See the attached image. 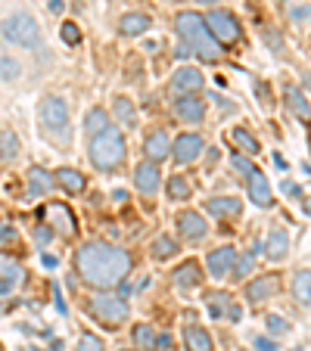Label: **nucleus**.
Masks as SVG:
<instances>
[{
    "mask_svg": "<svg viewBox=\"0 0 311 351\" xmlns=\"http://www.w3.org/2000/svg\"><path fill=\"white\" fill-rule=\"evenodd\" d=\"M75 265H78V274L87 286L109 289V286L122 283V280L128 277V271H131V255L113 243L91 239V243H84L78 249Z\"/></svg>",
    "mask_w": 311,
    "mask_h": 351,
    "instance_id": "1",
    "label": "nucleus"
},
{
    "mask_svg": "<svg viewBox=\"0 0 311 351\" xmlns=\"http://www.w3.org/2000/svg\"><path fill=\"white\" fill-rule=\"evenodd\" d=\"M174 28H178L181 40H184V44L190 47L196 56H203V60H209V62H215L221 56V47L215 44V38L209 34L205 19L199 13H190V10L178 13V16H174Z\"/></svg>",
    "mask_w": 311,
    "mask_h": 351,
    "instance_id": "2",
    "label": "nucleus"
},
{
    "mask_svg": "<svg viewBox=\"0 0 311 351\" xmlns=\"http://www.w3.org/2000/svg\"><path fill=\"white\" fill-rule=\"evenodd\" d=\"M91 162L100 171H113L115 165L125 162V137L119 128H106L103 134L91 137Z\"/></svg>",
    "mask_w": 311,
    "mask_h": 351,
    "instance_id": "3",
    "label": "nucleus"
},
{
    "mask_svg": "<svg viewBox=\"0 0 311 351\" xmlns=\"http://www.w3.org/2000/svg\"><path fill=\"white\" fill-rule=\"evenodd\" d=\"M0 34H3L10 44H19V47H34L41 40L38 22H34V16H28V13H13L10 19H3Z\"/></svg>",
    "mask_w": 311,
    "mask_h": 351,
    "instance_id": "4",
    "label": "nucleus"
},
{
    "mask_svg": "<svg viewBox=\"0 0 311 351\" xmlns=\"http://www.w3.org/2000/svg\"><path fill=\"white\" fill-rule=\"evenodd\" d=\"M205 28H209V34L215 38V44H237L240 34H243V28H240V22L233 19L227 10H215V13L205 16Z\"/></svg>",
    "mask_w": 311,
    "mask_h": 351,
    "instance_id": "5",
    "label": "nucleus"
},
{
    "mask_svg": "<svg viewBox=\"0 0 311 351\" xmlns=\"http://www.w3.org/2000/svg\"><path fill=\"white\" fill-rule=\"evenodd\" d=\"M91 311L93 317L106 320V324H122L128 317V302L115 292H100V295L91 298Z\"/></svg>",
    "mask_w": 311,
    "mask_h": 351,
    "instance_id": "6",
    "label": "nucleus"
},
{
    "mask_svg": "<svg viewBox=\"0 0 311 351\" xmlns=\"http://www.w3.org/2000/svg\"><path fill=\"white\" fill-rule=\"evenodd\" d=\"M41 121H44L47 131H54V134H60V137H66L69 106L62 103L60 97H47L44 103H41Z\"/></svg>",
    "mask_w": 311,
    "mask_h": 351,
    "instance_id": "7",
    "label": "nucleus"
},
{
    "mask_svg": "<svg viewBox=\"0 0 311 351\" xmlns=\"http://www.w3.org/2000/svg\"><path fill=\"white\" fill-rule=\"evenodd\" d=\"M47 218H50V227H60L62 237H72V233L78 230V221L69 212L66 202H50V206H47Z\"/></svg>",
    "mask_w": 311,
    "mask_h": 351,
    "instance_id": "8",
    "label": "nucleus"
},
{
    "mask_svg": "<svg viewBox=\"0 0 311 351\" xmlns=\"http://www.w3.org/2000/svg\"><path fill=\"white\" fill-rule=\"evenodd\" d=\"M233 265H237V249L233 245H221V249L209 252V271H212V277L233 274Z\"/></svg>",
    "mask_w": 311,
    "mask_h": 351,
    "instance_id": "9",
    "label": "nucleus"
},
{
    "mask_svg": "<svg viewBox=\"0 0 311 351\" xmlns=\"http://www.w3.org/2000/svg\"><path fill=\"white\" fill-rule=\"evenodd\" d=\"M277 289H280L277 274H262V277H255L246 286V298H249V302H265V298H271Z\"/></svg>",
    "mask_w": 311,
    "mask_h": 351,
    "instance_id": "10",
    "label": "nucleus"
},
{
    "mask_svg": "<svg viewBox=\"0 0 311 351\" xmlns=\"http://www.w3.org/2000/svg\"><path fill=\"white\" fill-rule=\"evenodd\" d=\"M134 184H137V190L143 193V196H152V193L159 190V165L156 162H140L137 171H134Z\"/></svg>",
    "mask_w": 311,
    "mask_h": 351,
    "instance_id": "11",
    "label": "nucleus"
},
{
    "mask_svg": "<svg viewBox=\"0 0 311 351\" xmlns=\"http://www.w3.org/2000/svg\"><path fill=\"white\" fill-rule=\"evenodd\" d=\"M205 149V143H203V137L199 134H181L178 140H174V159L178 162H193L199 153Z\"/></svg>",
    "mask_w": 311,
    "mask_h": 351,
    "instance_id": "12",
    "label": "nucleus"
},
{
    "mask_svg": "<svg viewBox=\"0 0 311 351\" xmlns=\"http://www.w3.org/2000/svg\"><path fill=\"white\" fill-rule=\"evenodd\" d=\"M203 84H205V78H203L199 69L184 66V69H178V72L172 75V87L174 90H181V93H196V90H203Z\"/></svg>",
    "mask_w": 311,
    "mask_h": 351,
    "instance_id": "13",
    "label": "nucleus"
},
{
    "mask_svg": "<svg viewBox=\"0 0 311 351\" xmlns=\"http://www.w3.org/2000/svg\"><path fill=\"white\" fill-rule=\"evenodd\" d=\"M246 184H249V202H255V206H262V208L271 206V184H268L265 174L252 168V174H249Z\"/></svg>",
    "mask_w": 311,
    "mask_h": 351,
    "instance_id": "14",
    "label": "nucleus"
},
{
    "mask_svg": "<svg viewBox=\"0 0 311 351\" xmlns=\"http://www.w3.org/2000/svg\"><path fill=\"white\" fill-rule=\"evenodd\" d=\"M284 97H286V106H290V112L296 115L299 121H305V125H311V106H308V99H305V93L299 90L296 84H286Z\"/></svg>",
    "mask_w": 311,
    "mask_h": 351,
    "instance_id": "15",
    "label": "nucleus"
},
{
    "mask_svg": "<svg viewBox=\"0 0 311 351\" xmlns=\"http://www.w3.org/2000/svg\"><path fill=\"white\" fill-rule=\"evenodd\" d=\"M178 230H181V237H184V239H193V243H196V239L205 237V230H209V227H205V221L199 218L196 212H181L178 215Z\"/></svg>",
    "mask_w": 311,
    "mask_h": 351,
    "instance_id": "16",
    "label": "nucleus"
},
{
    "mask_svg": "<svg viewBox=\"0 0 311 351\" xmlns=\"http://www.w3.org/2000/svg\"><path fill=\"white\" fill-rule=\"evenodd\" d=\"M174 112H178V119H184V121H203L205 103L199 97H193V93H184V97L174 103Z\"/></svg>",
    "mask_w": 311,
    "mask_h": 351,
    "instance_id": "17",
    "label": "nucleus"
},
{
    "mask_svg": "<svg viewBox=\"0 0 311 351\" xmlns=\"http://www.w3.org/2000/svg\"><path fill=\"white\" fill-rule=\"evenodd\" d=\"M286 252H290V237H286L284 227H274L271 233H268V243H265V255L271 261H284Z\"/></svg>",
    "mask_w": 311,
    "mask_h": 351,
    "instance_id": "18",
    "label": "nucleus"
},
{
    "mask_svg": "<svg viewBox=\"0 0 311 351\" xmlns=\"http://www.w3.org/2000/svg\"><path fill=\"white\" fill-rule=\"evenodd\" d=\"M22 277V265L13 261L10 255H0V295H7Z\"/></svg>",
    "mask_w": 311,
    "mask_h": 351,
    "instance_id": "19",
    "label": "nucleus"
},
{
    "mask_svg": "<svg viewBox=\"0 0 311 351\" xmlns=\"http://www.w3.org/2000/svg\"><path fill=\"white\" fill-rule=\"evenodd\" d=\"M143 149H146V159H150V162H162L165 156H172V143H168V134H165V131L150 134V137H146V143H143Z\"/></svg>",
    "mask_w": 311,
    "mask_h": 351,
    "instance_id": "20",
    "label": "nucleus"
},
{
    "mask_svg": "<svg viewBox=\"0 0 311 351\" xmlns=\"http://www.w3.org/2000/svg\"><path fill=\"white\" fill-rule=\"evenodd\" d=\"M199 280H203V271H199L196 261H184V265L174 267V286L178 289H193V286H199Z\"/></svg>",
    "mask_w": 311,
    "mask_h": 351,
    "instance_id": "21",
    "label": "nucleus"
},
{
    "mask_svg": "<svg viewBox=\"0 0 311 351\" xmlns=\"http://www.w3.org/2000/svg\"><path fill=\"white\" fill-rule=\"evenodd\" d=\"M54 180H56V184H60L66 193H72V196H75V193H84V186H87L84 174L75 171V168H60V171L54 174Z\"/></svg>",
    "mask_w": 311,
    "mask_h": 351,
    "instance_id": "22",
    "label": "nucleus"
},
{
    "mask_svg": "<svg viewBox=\"0 0 311 351\" xmlns=\"http://www.w3.org/2000/svg\"><path fill=\"white\" fill-rule=\"evenodd\" d=\"M209 212L212 215H218V218H237L240 215V199H233V196H215V199H209Z\"/></svg>",
    "mask_w": 311,
    "mask_h": 351,
    "instance_id": "23",
    "label": "nucleus"
},
{
    "mask_svg": "<svg viewBox=\"0 0 311 351\" xmlns=\"http://www.w3.org/2000/svg\"><path fill=\"white\" fill-rule=\"evenodd\" d=\"M184 345H187V351H212V336H209L203 326H187Z\"/></svg>",
    "mask_w": 311,
    "mask_h": 351,
    "instance_id": "24",
    "label": "nucleus"
},
{
    "mask_svg": "<svg viewBox=\"0 0 311 351\" xmlns=\"http://www.w3.org/2000/svg\"><path fill=\"white\" fill-rule=\"evenodd\" d=\"M25 180H28V193H32V196H44V193H50V186L56 184V180L50 178V171H44V168H32Z\"/></svg>",
    "mask_w": 311,
    "mask_h": 351,
    "instance_id": "25",
    "label": "nucleus"
},
{
    "mask_svg": "<svg viewBox=\"0 0 311 351\" xmlns=\"http://www.w3.org/2000/svg\"><path fill=\"white\" fill-rule=\"evenodd\" d=\"M146 28H150V16H143V13H125L119 19V32L128 34V38H134V34H143Z\"/></svg>",
    "mask_w": 311,
    "mask_h": 351,
    "instance_id": "26",
    "label": "nucleus"
},
{
    "mask_svg": "<svg viewBox=\"0 0 311 351\" xmlns=\"http://www.w3.org/2000/svg\"><path fill=\"white\" fill-rule=\"evenodd\" d=\"M16 156H19V137H16V131H10V128H0V159H3V162H13Z\"/></svg>",
    "mask_w": 311,
    "mask_h": 351,
    "instance_id": "27",
    "label": "nucleus"
},
{
    "mask_svg": "<svg viewBox=\"0 0 311 351\" xmlns=\"http://www.w3.org/2000/svg\"><path fill=\"white\" fill-rule=\"evenodd\" d=\"M292 295L302 302V305L311 308V271H299L292 277Z\"/></svg>",
    "mask_w": 311,
    "mask_h": 351,
    "instance_id": "28",
    "label": "nucleus"
},
{
    "mask_svg": "<svg viewBox=\"0 0 311 351\" xmlns=\"http://www.w3.org/2000/svg\"><path fill=\"white\" fill-rule=\"evenodd\" d=\"M109 128V115L103 112V109H91L84 119V131L91 134V137H97V134H103Z\"/></svg>",
    "mask_w": 311,
    "mask_h": 351,
    "instance_id": "29",
    "label": "nucleus"
},
{
    "mask_svg": "<svg viewBox=\"0 0 311 351\" xmlns=\"http://www.w3.org/2000/svg\"><path fill=\"white\" fill-rule=\"evenodd\" d=\"M134 345H137L140 351H152V348H156V332H152L150 324H137V326H134Z\"/></svg>",
    "mask_w": 311,
    "mask_h": 351,
    "instance_id": "30",
    "label": "nucleus"
},
{
    "mask_svg": "<svg viewBox=\"0 0 311 351\" xmlns=\"http://www.w3.org/2000/svg\"><path fill=\"white\" fill-rule=\"evenodd\" d=\"M231 140L240 146V149H243V153H249V156L258 153V140L252 137L249 131H243V128H233V131H231Z\"/></svg>",
    "mask_w": 311,
    "mask_h": 351,
    "instance_id": "31",
    "label": "nucleus"
},
{
    "mask_svg": "<svg viewBox=\"0 0 311 351\" xmlns=\"http://www.w3.org/2000/svg\"><path fill=\"white\" fill-rule=\"evenodd\" d=\"M115 115H119V121H125V125L128 128H134V125H137V112H134V103H131V99H125V97H119V99H115Z\"/></svg>",
    "mask_w": 311,
    "mask_h": 351,
    "instance_id": "32",
    "label": "nucleus"
},
{
    "mask_svg": "<svg viewBox=\"0 0 311 351\" xmlns=\"http://www.w3.org/2000/svg\"><path fill=\"white\" fill-rule=\"evenodd\" d=\"M168 196H172L174 202H184V199H190V184H187L184 178H172V180H168Z\"/></svg>",
    "mask_w": 311,
    "mask_h": 351,
    "instance_id": "33",
    "label": "nucleus"
},
{
    "mask_svg": "<svg viewBox=\"0 0 311 351\" xmlns=\"http://www.w3.org/2000/svg\"><path fill=\"white\" fill-rule=\"evenodd\" d=\"M174 252H178V243H174L172 237H159L152 243V255H156V258H168V255H174Z\"/></svg>",
    "mask_w": 311,
    "mask_h": 351,
    "instance_id": "34",
    "label": "nucleus"
},
{
    "mask_svg": "<svg viewBox=\"0 0 311 351\" xmlns=\"http://www.w3.org/2000/svg\"><path fill=\"white\" fill-rule=\"evenodd\" d=\"M252 265H255V255H252V252H243V255H240V261L233 265V280H243L246 274L252 271Z\"/></svg>",
    "mask_w": 311,
    "mask_h": 351,
    "instance_id": "35",
    "label": "nucleus"
},
{
    "mask_svg": "<svg viewBox=\"0 0 311 351\" xmlns=\"http://www.w3.org/2000/svg\"><path fill=\"white\" fill-rule=\"evenodd\" d=\"M0 78H3V81H16V78H19V62L10 60V56H3V60H0Z\"/></svg>",
    "mask_w": 311,
    "mask_h": 351,
    "instance_id": "36",
    "label": "nucleus"
},
{
    "mask_svg": "<svg viewBox=\"0 0 311 351\" xmlns=\"http://www.w3.org/2000/svg\"><path fill=\"white\" fill-rule=\"evenodd\" d=\"M60 34H62V40H66V44H69V47L81 44V32H78V25H75V22H62Z\"/></svg>",
    "mask_w": 311,
    "mask_h": 351,
    "instance_id": "37",
    "label": "nucleus"
},
{
    "mask_svg": "<svg viewBox=\"0 0 311 351\" xmlns=\"http://www.w3.org/2000/svg\"><path fill=\"white\" fill-rule=\"evenodd\" d=\"M227 302H231V295H227V292H212V295H209V308H212L215 317H221V311L227 308Z\"/></svg>",
    "mask_w": 311,
    "mask_h": 351,
    "instance_id": "38",
    "label": "nucleus"
},
{
    "mask_svg": "<svg viewBox=\"0 0 311 351\" xmlns=\"http://www.w3.org/2000/svg\"><path fill=\"white\" fill-rule=\"evenodd\" d=\"M78 351H106V348H103V342H100L97 336H91V332H84V336L78 339Z\"/></svg>",
    "mask_w": 311,
    "mask_h": 351,
    "instance_id": "39",
    "label": "nucleus"
},
{
    "mask_svg": "<svg viewBox=\"0 0 311 351\" xmlns=\"http://www.w3.org/2000/svg\"><path fill=\"white\" fill-rule=\"evenodd\" d=\"M268 330L277 332V336H284V332H290V326H286L284 317H274V314H271V317H268Z\"/></svg>",
    "mask_w": 311,
    "mask_h": 351,
    "instance_id": "40",
    "label": "nucleus"
},
{
    "mask_svg": "<svg viewBox=\"0 0 311 351\" xmlns=\"http://www.w3.org/2000/svg\"><path fill=\"white\" fill-rule=\"evenodd\" d=\"M252 345H255L258 351H277V342H271V339H265V336H255Z\"/></svg>",
    "mask_w": 311,
    "mask_h": 351,
    "instance_id": "41",
    "label": "nucleus"
},
{
    "mask_svg": "<svg viewBox=\"0 0 311 351\" xmlns=\"http://www.w3.org/2000/svg\"><path fill=\"white\" fill-rule=\"evenodd\" d=\"M233 168H237V171H243L246 178H249V174H252V165L243 159V156H233Z\"/></svg>",
    "mask_w": 311,
    "mask_h": 351,
    "instance_id": "42",
    "label": "nucleus"
},
{
    "mask_svg": "<svg viewBox=\"0 0 311 351\" xmlns=\"http://www.w3.org/2000/svg\"><path fill=\"white\" fill-rule=\"evenodd\" d=\"M47 7L54 10V13H62V0H47Z\"/></svg>",
    "mask_w": 311,
    "mask_h": 351,
    "instance_id": "43",
    "label": "nucleus"
},
{
    "mask_svg": "<svg viewBox=\"0 0 311 351\" xmlns=\"http://www.w3.org/2000/svg\"><path fill=\"white\" fill-rule=\"evenodd\" d=\"M305 212H308V215H311V196H308V199H305Z\"/></svg>",
    "mask_w": 311,
    "mask_h": 351,
    "instance_id": "44",
    "label": "nucleus"
},
{
    "mask_svg": "<svg viewBox=\"0 0 311 351\" xmlns=\"http://www.w3.org/2000/svg\"><path fill=\"white\" fill-rule=\"evenodd\" d=\"M199 3H218V0H199Z\"/></svg>",
    "mask_w": 311,
    "mask_h": 351,
    "instance_id": "45",
    "label": "nucleus"
},
{
    "mask_svg": "<svg viewBox=\"0 0 311 351\" xmlns=\"http://www.w3.org/2000/svg\"><path fill=\"white\" fill-rule=\"evenodd\" d=\"M0 351H3V348H0Z\"/></svg>",
    "mask_w": 311,
    "mask_h": 351,
    "instance_id": "46",
    "label": "nucleus"
}]
</instances>
